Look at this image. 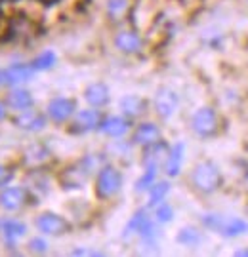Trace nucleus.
<instances>
[{"instance_id": "nucleus-1", "label": "nucleus", "mask_w": 248, "mask_h": 257, "mask_svg": "<svg viewBox=\"0 0 248 257\" xmlns=\"http://www.w3.org/2000/svg\"><path fill=\"white\" fill-rule=\"evenodd\" d=\"M189 183L193 187V191L199 194L210 196L218 193L223 185V174H221L220 166L212 160H201L193 166L191 174H189Z\"/></svg>"}, {"instance_id": "nucleus-2", "label": "nucleus", "mask_w": 248, "mask_h": 257, "mask_svg": "<svg viewBox=\"0 0 248 257\" xmlns=\"http://www.w3.org/2000/svg\"><path fill=\"white\" fill-rule=\"evenodd\" d=\"M120 189H122V172L109 162L101 166L94 179V193L98 196V200H103V202L113 200L120 193Z\"/></svg>"}, {"instance_id": "nucleus-3", "label": "nucleus", "mask_w": 248, "mask_h": 257, "mask_svg": "<svg viewBox=\"0 0 248 257\" xmlns=\"http://www.w3.org/2000/svg\"><path fill=\"white\" fill-rule=\"evenodd\" d=\"M191 130L195 136H199L202 139L216 138L220 132V116L214 107H201L195 110V114L191 116Z\"/></svg>"}, {"instance_id": "nucleus-4", "label": "nucleus", "mask_w": 248, "mask_h": 257, "mask_svg": "<svg viewBox=\"0 0 248 257\" xmlns=\"http://www.w3.org/2000/svg\"><path fill=\"white\" fill-rule=\"evenodd\" d=\"M35 227L38 232H42L44 236H65L71 232V221L55 213V211H42L35 217Z\"/></svg>"}, {"instance_id": "nucleus-5", "label": "nucleus", "mask_w": 248, "mask_h": 257, "mask_svg": "<svg viewBox=\"0 0 248 257\" xmlns=\"http://www.w3.org/2000/svg\"><path fill=\"white\" fill-rule=\"evenodd\" d=\"M31 189L27 187H14V185H6L0 189V210L8 211V213H16L21 211L29 202H31Z\"/></svg>"}, {"instance_id": "nucleus-6", "label": "nucleus", "mask_w": 248, "mask_h": 257, "mask_svg": "<svg viewBox=\"0 0 248 257\" xmlns=\"http://www.w3.org/2000/svg\"><path fill=\"white\" fill-rule=\"evenodd\" d=\"M48 122L50 120H48L46 112L37 110L35 107L25 110H18L12 116V124L18 130H21V132H27V134H38V132H42L48 126Z\"/></svg>"}, {"instance_id": "nucleus-7", "label": "nucleus", "mask_w": 248, "mask_h": 257, "mask_svg": "<svg viewBox=\"0 0 248 257\" xmlns=\"http://www.w3.org/2000/svg\"><path fill=\"white\" fill-rule=\"evenodd\" d=\"M101 120H103V112H101L100 109L88 107V109L76 110L74 116L71 118L69 132H71V134H76V136L92 134V132H98V130H100Z\"/></svg>"}, {"instance_id": "nucleus-8", "label": "nucleus", "mask_w": 248, "mask_h": 257, "mask_svg": "<svg viewBox=\"0 0 248 257\" xmlns=\"http://www.w3.org/2000/svg\"><path fill=\"white\" fill-rule=\"evenodd\" d=\"M180 107V95L176 90L168 88V86H160L155 92L153 97V110L160 120H170L178 112Z\"/></svg>"}, {"instance_id": "nucleus-9", "label": "nucleus", "mask_w": 248, "mask_h": 257, "mask_svg": "<svg viewBox=\"0 0 248 257\" xmlns=\"http://www.w3.org/2000/svg\"><path fill=\"white\" fill-rule=\"evenodd\" d=\"M76 101H74L73 97H52L46 105V116L50 122H54V124H67V122H71V118L74 116V112H76Z\"/></svg>"}, {"instance_id": "nucleus-10", "label": "nucleus", "mask_w": 248, "mask_h": 257, "mask_svg": "<svg viewBox=\"0 0 248 257\" xmlns=\"http://www.w3.org/2000/svg\"><path fill=\"white\" fill-rule=\"evenodd\" d=\"M35 76L31 63H12L0 69V88H16L27 84Z\"/></svg>"}, {"instance_id": "nucleus-11", "label": "nucleus", "mask_w": 248, "mask_h": 257, "mask_svg": "<svg viewBox=\"0 0 248 257\" xmlns=\"http://www.w3.org/2000/svg\"><path fill=\"white\" fill-rule=\"evenodd\" d=\"M130 130H132L130 118H126L124 114H109V116H103L98 132L109 139H122Z\"/></svg>"}, {"instance_id": "nucleus-12", "label": "nucleus", "mask_w": 248, "mask_h": 257, "mask_svg": "<svg viewBox=\"0 0 248 257\" xmlns=\"http://www.w3.org/2000/svg\"><path fill=\"white\" fill-rule=\"evenodd\" d=\"M162 141V130L155 122H139L132 132V145L136 147H149Z\"/></svg>"}, {"instance_id": "nucleus-13", "label": "nucleus", "mask_w": 248, "mask_h": 257, "mask_svg": "<svg viewBox=\"0 0 248 257\" xmlns=\"http://www.w3.org/2000/svg\"><path fill=\"white\" fill-rule=\"evenodd\" d=\"M113 42H115V48L120 54L126 55L139 54L143 50V38H141L138 29H122L115 35Z\"/></svg>"}, {"instance_id": "nucleus-14", "label": "nucleus", "mask_w": 248, "mask_h": 257, "mask_svg": "<svg viewBox=\"0 0 248 257\" xmlns=\"http://www.w3.org/2000/svg\"><path fill=\"white\" fill-rule=\"evenodd\" d=\"M21 158H23V164L29 166L31 170H42L52 160V153L44 143L37 141V143H31L29 147H25Z\"/></svg>"}, {"instance_id": "nucleus-15", "label": "nucleus", "mask_w": 248, "mask_h": 257, "mask_svg": "<svg viewBox=\"0 0 248 257\" xmlns=\"http://www.w3.org/2000/svg\"><path fill=\"white\" fill-rule=\"evenodd\" d=\"M119 109H120V114H124L126 118L139 120L147 114L149 101L145 97H141V95L130 93V95H124L119 101Z\"/></svg>"}, {"instance_id": "nucleus-16", "label": "nucleus", "mask_w": 248, "mask_h": 257, "mask_svg": "<svg viewBox=\"0 0 248 257\" xmlns=\"http://www.w3.org/2000/svg\"><path fill=\"white\" fill-rule=\"evenodd\" d=\"M4 103L10 110L18 112V110H25L35 107V97L23 86H16V88H8V93L4 95Z\"/></svg>"}, {"instance_id": "nucleus-17", "label": "nucleus", "mask_w": 248, "mask_h": 257, "mask_svg": "<svg viewBox=\"0 0 248 257\" xmlns=\"http://www.w3.org/2000/svg\"><path fill=\"white\" fill-rule=\"evenodd\" d=\"M84 101L94 109H103L111 103V90L105 82H92L84 88Z\"/></svg>"}, {"instance_id": "nucleus-18", "label": "nucleus", "mask_w": 248, "mask_h": 257, "mask_svg": "<svg viewBox=\"0 0 248 257\" xmlns=\"http://www.w3.org/2000/svg\"><path fill=\"white\" fill-rule=\"evenodd\" d=\"M184 156H185V145L184 143H174L168 149V155L162 164V172L168 179H174L182 174V166H184Z\"/></svg>"}, {"instance_id": "nucleus-19", "label": "nucleus", "mask_w": 248, "mask_h": 257, "mask_svg": "<svg viewBox=\"0 0 248 257\" xmlns=\"http://www.w3.org/2000/svg\"><path fill=\"white\" fill-rule=\"evenodd\" d=\"M168 145L162 141H158L155 145H149V147L141 149V166L143 168H156V170H162L164 164V158L168 155Z\"/></svg>"}, {"instance_id": "nucleus-20", "label": "nucleus", "mask_w": 248, "mask_h": 257, "mask_svg": "<svg viewBox=\"0 0 248 257\" xmlns=\"http://www.w3.org/2000/svg\"><path fill=\"white\" fill-rule=\"evenodd\" d=\"M0 232L6 244H18L19 240L27 234V225L19 219H2L0 221Z\"/></svg>"}, {"instance_id": "nucleus-21", "label": "nucleus", "mask_w": 248, "mask_h": 257, "mask_svg": "<svg viewBox=\"0 0 248 257\" xmlns=\"http://www.w3.org/2000/svg\"><path fill=\"white\" fill-rule=\"evenodd\" d=\"M90 175L84 172V168L78 162L71 164L69 168H65L61 175H59V181L63 185V189H82V185L86 183Z\"/></svg>"}, {"instance_id": "nucleus-22", "label": "nucleus", "mask_w": 248, "mask_h": 257, "mask_svg": "<svg viewBox=\"0 0 248 257\" xmlns=\"http://www.w3.org/2000/svg\"><path fill=\"white\" fill-rule=\"evenodd\" d=\"M153 215L149 213V208H139L132 213V217L128 219L126 227L122 230V238H132V236H138V232L143 229V225L151 219Z\"/></svg>"}, {"instance_id": "nucleus-23", "label": "nucleus", "mask_w": 248, "mask_h": 257, "mask_svg": "<svg viewBox=\"0 0 248 257\" xmlns=\"http://www.w3.org/2000/svg\"><path fill=\"white\" fill-rule=\"evenodd\" d=\"M170 181L166 179H156L155 183L151 185V189L147 191V208L153 210L155 206H158L160 202H164L166 196L170 194Z\"/></svg>"}, {"instance_id": "nucleus-24", "label": "nucleus", "mask_w": 248, "mask_h": 257, "mask_svg": "<svg viewBox=\"0 0 248 257\" xmlns=\"http://www.w3.org/2000/svg\"><path fill=\"white\" fill-rule=\"evenodd\" d=\"M246 232H248L246 219H240V217H225L218 234L227 236V238H237V236H242V234H246Z\"/></svg>"}, {"instance_id": "nucleus-25", "label": "nucleus", "mask_w": 248, "mask_h": 257, "mask_svg": "<svg viewBox=\"0 0 248 257\" xmlns=\"http://www.w3.org/2000/svg\"><path fill=\"white\" fill-rule=\"evenodd\" d=\"M130 10H132L130 0H107V4H105L107 18H109L113 23H119V21L128 18Z\"/></svg>"}, {"instance_id": "nucleus-26", "label": "nucleus", "mask_w": 248, "mask_h": 257, "mask_svg": "<svg viewBox=\"0 0 248 257\" xmlns=\"http://www.w3.org/2000/svg\"><path fill=\"white\" fill-rule=\"evenodd\" d=\"M202 240H204V236L197 227H182L176 234V242L185 246V248H197L202 244Z\"/></svg>"}, {"instance_id": "nucleus-27", "label": "nucleus", "mask_w": 248, "mask_h": 257, "mask_svg": "<svg viewBox=\"0 0 248 257\" xmlns=\"http://www.w3.org/2000/svg\"><path fill=\"white\" fill-rule=\"evenodd\" d=\"M55 63H57V55L52 50H44L31 61V67L35 69V73H44V71H50L54 69Z\"/></svg>"}, {"instance_id": "nucleus-28", "label": "nucleus", "mask_w": 248, "mask_h": 257, "mask_svg": "<svg viewBox=\"0 0 248 257\" xmlns=\"http://www.w3.org/2000/svg\"><path fill=\"white\" fill-rule=\"evenodd\" d=\"M158 172L160 170H156V168H143V174L138 177V181H136V193H147L149 189H151V185L155 183L156 179H158Z\"/></svg>"}, {"instance_id": "nucleus-29", "label": "nucleus", "mask_w": 248, "mask_h": 257, "mask_svg": "<svg viewBox=\"0 0 248 257\" xmlns=\"http://www.w3.org/2000/svg\"><path fill=\"white\" fill-rule=\"evenodd\" d=\"M174 217H176L174 208H172V204H168L166 200L153 208V219H155L158 225H168V223L174 221Z\"/></svg>"}, {"instance_id": "nucleus-30", "label": "nucleus", "mask_w": 248, "mask_h": 257, "mask_svg": "<svg viewBox=\"0 0 248 257\" xmlns=\"http://www.w3.org/2000/svg\"><path fill=\"white\" fill-rule=\"evenodd\" d=\"M223 219H225V215H221V213H204L201 217V223L202 227L206 230H212V232H220L221 225H223Z\"/></svg>"}, {"instance_id": "nucleus-31", "label": "nucleus", "mask_w": 248, "mask_h": 257, "mask_svg": "<svg viewBox=\"0 0 248 257\" xmlns=\"http://www.w3.org/2000/svg\"><path fill=\"white\" fill-rule=\"evenodd\" d=\"M27 249L29 253H37V255H40V253H46L48 251V242L42 236H35V238H31L27 242Z\"/></svg>"}, {"instance_id": "nucleus-32", "label": "nucleus", "mask_w": 248, "mask_h": 257, "mask_svg": "<svg viewBox=\"0 0 248 257\" xmlns=\"http://www.w3.org/2000/svg\"><path fill=\"white\" fill-rule=\"evenodd\" d=\"M14 177H16L14 168H10V166H6V164H0V189L12 183V181H14Z\"/></svg>"}, {"instance_id": "nucleus-33", "label": "nucleus", "mask_w": 248, "mask_h": 257, "mask_svg": "<svg viewBox=\"0 0 248 257\" xmlns=\"http://www.w3.org/2000/svg\"><path fill=\"white\" fill-rule=\"evenodd\" d=\"M8 107H6V103H4V99H0V122L2 120H6V116H8Z\"/></svg>"}, {"instance_id": "nucleus-34", "label": "nucleus", "mask_w": 248, "mask_h": 257, "mask_svg": "<svg viewBox=\"0 0 248 257\" xmlns=\"http://www.w3.org/2000/svg\"><path fill=\"white\" fill-rule=\"evenodd\" d=\"M235 255H237V257H244V255H248V248H244V249H237V251H235Z\"/></svg>"}, {"instance_id": "nucleus-35", "label": "nucleus", "mask_w": 248, "mask_h": 257, "mask_svg": "<svg viewBox=\"0 0 248 257\" xmlns=\"http://www.w3.org/2000/svg\"><path fill=\"white\" fill-rule=\"evenodd\" d=\"M38 2H40V4H54L55 0H38Z\"/></svg>"}, {"instance_id": "nucleus-36", "label": "nucleus", "mask_w": 248, "mask_h": 257, "mask_svg": "<svg viewBox=\"0 0 248 257\" xmlns=\"http://www.w3.org/2000/svg\"><path fill=\"white\" fill-rule=\"evenodd\" d=\"M246 6H248V0H246Z\"/></svg>"}]
</instances>
